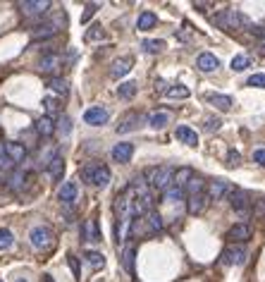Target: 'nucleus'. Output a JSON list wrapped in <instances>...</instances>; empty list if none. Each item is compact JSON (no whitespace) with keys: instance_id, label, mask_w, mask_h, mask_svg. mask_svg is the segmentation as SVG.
<instances>
[{"instance_id":"4be33fe9","label":"nucleus","mask_w":265,"mask_h":282,"mask_svg":"<svg viewBox=\"0 0 265 282\" xmlns=\"http://www.w3.org/2000/svg\"><path fill=\"white\" fill-rule=\"evenodd\" d=\"M194 180V170H191V167H182V170H177V173H174V177H172V184H174V187H187L189 182Z\"/></svg>"},{"instance_id":"a211bd4d","label":"nucleus","mask_w":265,"mask_h":282,"mask_svg":"<svg viewBox=\"0 0 265 282\" xmlns=\"http://www.w3.org/2000/svg\"><path fill=\"white\" fill-rule=\"evenodd\" d=\"M48 175H50V180H53V182L63 180V175H65V160L60 156H53L50 160H48Z\"/></svg>"},{"instance_id":"423d86ee","label":"nucleus","mask_w":265,"mask_h":282,"mask_svg":"<svg viewBox=\"0 0 265 282\" xmlns=\"http://www.w3.org/2000/svg\"><path fill=\"white\" fill-rule=\"evenodd\" d=\"M108 120H110V112L103 108V105H91V108L84 112V122L91 127H101V125H105Z\"/></svg>"},{"instance_id":"8fccbe9b","label":"nucleus","mask_w":265,"mask_h":282,"mask_svg":"<svg viewBox=\"0 0 265 282\" xmlns=\"http://www.w3.org/2000/svg\"><path fill=\"white\" fill-rule=\"evenodd\" d=\"M256 213H258V215H263V213H265V199H263V201H260V204H258Z\"/></svg>"},{"instance_id":"c03bdc74","label":"nucleus","mask_w":265,"mask_h":282,"mask_svg":"<svg viewBox=\"0 0 265 282\" xmlns=\"http://www.w3.org/2000/svg\"><path fill=\"white\" fill-rule=\"evenodd\" d=\"M96 10H98V3H89V5H86V10H84V15H81V24L89 22V19L96 15Z\"/></svg>"},{"instance_id":"f704fd0d","label":"nucleus","mask_w":265,"mask_h":282,"mask_svg":"<svg viewBox=\"0 0 265 282\" xmlns=\"http://www.w3.org/2000/svg\"><path fill=\"white\" fill-rule=\"evenodd\" d=\"M167 96H170V98H189L191 91H189L184 84H174L172 89H167Z\"/></svg>"},{"instance_id":"0eeeda50","label":"nucleus","mask_w":265,"mask_h":282,"mask_svg":"<svg viewBox=\"0 0 265 282\" xmlns=\"http://www.w3.org/2000/svg\"><path fill=\"white\" fill-rule=\"evenodd\" d=\"M246 259H249V253H246L244 246H227L222 251V263L225 266H242V263H246Z\"/></svg>"},{"instance_id":"aec40b11","label":"nucleus","mask_w":265,"mask_h":282,"mask_svg":"<svg viewBox=\"0 0 265 282\" xmlns=\"http://www.w3.org/2000/svg\"><path fill=\"white\" fill-rule=\"evenodd\" d=\"M227 237H229L232 242H239V244L249 242V239H251V228L246 225V222H239V225H234V228L229 230V235H227Z\"/></svg>"},{"instance_id":"c85d7f7f","label":"nucleus","mask_w":265,"mask_h":282,"mask_svg":"<svg viewBox=\"0 0 265 282\" xmlns=\"http://www.w3.org/2000/svg\"><path fill=\"white\" fill-rule=\"evenodd\" d=\"M136 81H125V84H120L117 87V96L122 98V101H129V98H134L136 96Z\"/></svg>"},{"instance_id":"20e7f679","label":"nucleus","mask_w":265,"mask_h":282,"mask_svg":"<svg viewBox=\"0 0 265 282\" xmlns=\"http://www.w3.org/2000/svg\"><path fill=\"white\" fill-rule=\"evenodd\" d=\"M172 177H174V170L167 167V165H160V167H156V170H151L149 182L156 191H167V189L172 187Z\"/></svg>"},{"instance_id":"7ed1b4c3","label":"nucleus","mask_w":265,"mask_h":282,"mask_svg":"<svg viewBox=\"0 0 265 282\" xmlns=\"http://www.w3.org/2000/svg\"><path fill=\"white\" fill-rule=\"evenodd\" d=\"M29 242H32L34 249L46 251L55 244V235H53V230L46 228V225H36V228L29 232Z\"/></svg>"},{"instance_id":"b1692460","label":"nucleus","mask_w":265,"mask_h":282,"mask_svg":"<svg viewBox=\"0 0 265 282\" xmlns=\"http://www.w3.org/2000/svg\"><path fill=\"white\" fill-rule=\"evenodd\" d=\"M84 259H86V263H89L91 270H101V268H105V256L98 253V251H86Z\"/></svg>"},{"instance_id":"a19ab883","label":"nucleus","mask_w":265,"mask_h":282,"mask_svg":"<svg viewBox=\"0 0 265 282\" xmlns=\"http://www.w3.org/2000/svg\"><path fill=\"white\" fill-rule=\"evenodd\" d=\"M203 129H205V132H218L220 127H222V120L220 118H205V122H203Z\"/></svg>"},{"instance_id":"39448f33","label":"nucleus","mask_w":265,"mask_h":282,"mask_svg":"<svg viewBox=\"0 0 265 282\" xmlns=\"http://www.w3.org/2000/svg\"><path fill=\"white\" fill-rule=\"evenodd\" d=\"M136 222H141L143 228L136 230V232H132V235H146V237H151V235H158V232L163 230V218H160V213H156V211L141 215V220H136Z\"/></svg>"},{"instance_id":"864d4df0","label":"nucleus","mask_w":265,"mask_h":282,"mask_svg":"<svg viewBox=\"0 0 265 282\" xmlns=\"http://www.w3.org/2000/svg\"><path fill=\"white\" fill-rule=\"evenodd\" d=\"M260 46H263V50H265V36H263V41H260Z\"/></svg>"},{"instance_id":"393cba45","label":"nucleus","mask_w":265,"mask_h":282,"mask_svg":"<svg viewBox=\"0 0 265 282\" xmlns=\"http://www.w3.org/2000/svg\"><path fill=\"white\" fill-rule=\"evenodd\" d=\"M36 132H39L41 136H53V134H55V122H53V118H48V115L39 118V122H36Z\"/></svg>"},{"instance_id":"f8f14e48","label":"nucleus","mask_w":265,"mask_h":282,"mask_svg":"<svg viewBox=\"0 0 265 282\" xmlns=\"http://www.w3.org/2000/svg\"><path fill=\"white\" fill-rule=\"evenodd\" d=\"M77 196H79V184L74 180L65 182L63 187H60V191H57V199H60V204L63 206H72L74 201H77Z\"/></svg>"},{"instance_id":"9d476101","label":"nucleus","mask_w":265,"mask_h":282,"mask_svg":"<svg viewBox=\"0 0 265 282\" xmlns=\"http://www.w3.org/2000/svg\"><path fill=\"white\" fill-rule=\"evenodd\" d=\"M3 151H5V156H8L10 163H22L24 158H26V146L19 144V141H8V144H3Z\"/></svg>"},{"instance_id":"4c0bfd02","label":"nucleus","mask_w":265,"mask_h":282,"mask_svg":"<svg viewBox=\"0 0 265 282\" xmlns=\"http://www.w3.org/2000/svg\"><path fill=\"white\" fill-rule=\"evenodd\" d=\"M55 129H60V134H63V136H70V132H72V120L67 118V115H63V118H60V122L55 125Z\"/></svg>"},{"instance_id":"5fc2aeb1","label":"nucleus","mask_w":265,"mask_h":282,"mask_svg":"<svg viewBox=\"0 0 265 282\" xmlns=\"http://www.w3.org/2000/svg\"><path fill=\"white\" fill-rule=\"evenodd\" d=\"M0 282H3V280H0Z\"/></svg>"},{"instance_id":"49530a36","label":"nucleus","mask_w":265,"mask_h":282,"mask_svg":"<svg viewBox=\"0 0 265 282\" xmlns=\"http://www.w3.org/2000/svg\"><path fill=\"white\" fill-rule=\"evenodd\" d=\"M239 160H242V156H239L234 149L227 151V165H229V167H237V165H239Z\"/></svg>"},{"instance_id":"1a4fd4ad","label":"nucleus","mask_w":265,"mask_h":282,"mask_svg":"<svg viewBox=\"0 0 265 282\" xmlns=\"http://www.w3.org/2000/svg\"><path fill=\"white\" fill-rule=\"evenodd\" d=\"M110 156H112V160H115V163H129V160H132V156H134V144H129V141H120V144H115V146H112Z\"/></svg>"},{"instance_id":"2f4dec72","label":"nucleus","mask_w":265,"mask_h":282,"mask_svg":"<svg viewBox=\"0 0 265 282\" xmlns=\"http://www.w3.org/2000/svg\"><path fill=\"white\" fill-rule=\"evenodd\" d=\"M12 244H15V235L8 228H0V251L12 249Z\"/></svg>"},{"instance_id":"c756f323","label":"nucleus","mask_w":265,"mask_h":282,"mask_svg":"<svg viewBox=\"0 0 265 282\" xmlns=\"http://www.w3.org/2000/svg\"><path fill=\"white\" fill-rule=\"evenodd\" d=\"M48 87L53 89L55 94H60V96H70V84H67V79L53 77L50 81H48Z\"/></svg>"},{"instance_id":"4468645a","label":"nucleus","mask_w":265,"mask_h":282,"mask_svg":"<svg viewBox=\"0 0 265 282\" xmlns=\"http://www.w3.org/2000/svg\"><path fill=\"white\" fill-rule=\"evenodd\" d=\"M205 206H208V194L203 191V194H191L187 201V211L191 215H201L205 211Z\"/></svg>"},{"instance_id":"a878e982","label":"nucleus","mask_w":265,"mask_h":282,"mask_svg":"<svg viewBox=\"0 0 265 282\" xmlns=\"http://www.w3.org/2000/svg\"><path fill=\"white\" fill-rule=\"evenodd\" d=\"M134 256H136V249H134V244H127L125 251H122V268H125L129 275L134 273Z\"/></svg>"},{"instance_id":"9b49d317","label":"nucleus","mask_w":265,"mask_h":282,"mask_svg":"<svg viewBox=\"0 0 265 282\" xmlns=\"http://www.w3.org/2000/svg\"><path fill=\"white\" fill-rule=\"evenodd\" d=\"M229 206H232L237 213L246 215V213H249V208H251L249 194H246V191H242V189H234L232 194H229Z\"/></svg>"},{"instance_id":"412c9836","label":"nucleus","mask_w":265,"mask_h":282,"mask_svg":"<svg viewBox=\"0 0 265 282\" xmlns=\"http://www.w3.org/2000/svg\"><path fill=\"white\" fill-rule=\"evenodd\" d=\"M158 24V15L156 12H151V10H143L139 15V22H136V26H139V32H149V29H153Z\"/></svg>"},{"instance_id":"473e14b6","label":"nucleus","mask_w":265,"mask_h":282,"mask_svg":"<svg viewBox=\"0 0 265 282\" xmlns=\"http://www.w3.org/2000/svg\"><path fill=\"white\" fill-rule=\"evenodd\" d=\"M182 199H184V189L182 187H174V184H172V187L165 191V201H167V204H177Z\"/></svg>"},{"instance_id":"6ab92c4d","label":"nucleus","mask_w":265,"mask_h":282,"mask_svg":"<svg viewBox=\"0 0 265 282\" xmlns=\"http://www.w3.org/2000/svg\"><path fill=\"white\" fill-rule=\"evenodd\" d=\"M174 136L182 141V144H187V146H198V134L191 129V127H177V132H174Z\"/></svg>"},{"instance_id":"2eb2a0df","label":"nucleus","mask_w":265,"mask_h":282,"mask_svg":"<svg viewBox=\"0 0 265 282\" xmlns=\"http://www.w3.org/2000/svg\"><path fill=\"white\" fill-rule=\"evenodd\" d=\"M141 122H143V115L141 112H132V115H127L120 125H117V134H127V132H134V129H139Z\"/></svg>"},{"instance_id":"79ce46f5","label":"nucleus","mask_w":265,"mask_h":282,"mask_svg":"<svg viewBox=\"0 0 265 282\" xmlns=\"http://www.w3.org/2000/svg\"><path fill=\"white\" fill-rule=\"evenodd\" d=\"M105 36V32H103L101 24H96V26H91V32H86V41H98Z\"/></svg>"},{"instance_id":"de8ad7c7","label":"nucleus","mask_w":265,"mask_h":282,"mask_svg":"<svg viewBox=\"0 0 265 282\" xmlns=\"http://www.w3.org/2000/svg\"><path fill=\"white\" fill-rule=\"evenodd\" d=\"M253 160H256L258 165H263V167H265V149L253 151Z\"/></svg>"},{"instance_id":"3c124183","label":"nucleus","mask_w":265,"mask_h":282,"mask_svg":"<svg viewBox=\"0 0 265 282\" xmlns=\"http://www.w3.org/2000/svg\"><path fill=\"white\" fill-rule=\"evenodd\" d=\"M43 282H53V277H50V275H43Z\"/></svg>"},{"instance_id":"cd10ccee","label":"nucleus","mask_w":265,"mask_h":282,"mask_svg":"<svg viewBox=\"0 0 265 282\" xmlns=\"http://www.w3.org/2000/svg\"><path fill=\"white\" fill-rule=\"evenodd\" d=\"M208 103H213L218 110L227 112V110L232 108V98L229 96H222V94H208Z\"/></svg>"},{"instance_id":"ea45409f","label":"nucleus","mask_w":265,"mask_h":282,"mask_svg":"<svg viewBox=\"0 0 265 282\" xmlns=\"http://www.w3.org/2000/svg\"><path fill=\"white\" fill-rule=\"evenodd\" d=\"M187 187H189V196H191V194H203V189H205V182H203V180H196V177H194V180L189 182Z\"/></svg>"},{"instance_id":"a18cd8bd","label":"nucleus","mask_w":265,"mask_h":282,"mask_svg":"<svg viewBox=\"0 0 265 282\" xmlns=\"http://www.w3.org/2000/svg\"><path fill=\"white\" fill-rule=\"evenodd\" d=\"M24 180H26V177H24V173H15L12 177H10V187H12V189H22L24 187Z\"/></svg>"},{"instance_id":"7c9ffc66","label":"nucleus","mask_w":265,"mask_h":282,"mask_svg":"<svg viewBox=\"0 0 265 282\" xmlns=\"http://www.w3.org/2000/svg\"><path fill=\"white\" fill-rule=\"evenodd\" d=\"M225 191H227V180H215L211 184V194H208V199H222L225 196Z\"/></svg>"},{"instance_id":"f257e3e1","label":"nucleus","mask_w":265,"mask_h":282,"mask_svg":"<svg viewBox=\"0 0 265 282\" xmlns=\"http://www.w3.org/2000/svg\"><path fill=\"white\" fill-rule=\"evenodd\" d=\"M81 180L89 182V184H94V187L103 189L108 187L110 180H112V175H110V167H105V165L101 163H89L81 167Z\"/></svg>"},{"instance_id":"bb28decb","label":"nucleus","mask_w":265,"mask_h":282,"mask_svg":"<svg viewBox=\"0 0 265 282\" xmlns=\"http://www.w3.org/2000/svg\"><path fill=\"white\" fill-rule=\"evenodd\" d=\"M167 122H170V112H165V110H158V112H151L149 115V125L153 129H163Z\"/></svg>"},{"instance_id":"6e6552de","label":"nucleus","mask_w":265,"mask_h":282,"mask_svg":"<svg viewBox=\"0 0 265 282\" xmlns=\"http://www.w3.org/2000/svg\"><path fill=\"white\" fill-rule=\"evenodd\" d=\"M19 10L29 17H39L50 10V3L48 0H24V3H19Z\"/></svg>"},{"instance_id":"37998d69","label":"nucleus","mask_w":265,"mask_h":282,"mask_svg":"<svg viewBox=\"0 0 265 282\" xmlns=\"http://www.w3.org/2000/svg\"><path fill=\"white\" fill-rule=\"evenodd\" d=\"M246 84H249V87H256V89H265V74H251Z\"/></svg>"},{"instance_id":"e433bc0d","label":"nucleus","mask_w":265,"mask_h":282,"mask_svg":"<svg viewBox=\"0 0 265 282\" xmlns=\"http://www.w3.org/2000/svg\"><path fill=\"white\" fill-rule=\"evenodd\" d=\"M229 65H232L234 72H244L246 67H249V58H246V55H234Z\"/></svg>"},{"instance_id":"dca6fc26","label":"nucleus","mask_w":265,"mask_h":282,"mask_svg":"<svg viewBox=\"0 0 265 282\" xmlns=\"http://www.w3.org/2000/svg\"><path fill=\"white\" fill-rule=\"evenodd\" d=\"M41 72H48V74H53V72H57L60 67H63V58L57 53H48L41 58V63H39Z\"/></svg>"},{"instance_id":"5701e85b","label":"nucleus","mask_w":265,"mask_h":282,"mask_svg":"<svg viewBox=\"0 0 265 282\" xmlns=\"http://www.w3.org/2000/svg\"><path fill=\"white\" fill-rule=\"evenodd\" d=\"M84 239L86 242H101V232H98V225H96L94 218H89L84 222Z\"/></svg>"},{"instance_id":"f03ea898","label":"nucleus","mask_w":265,"mask_h":282,"mask_svg":"<svg viewBox=\"0 0 265 282\" xmlns=\"http://www.w3.org/2000/svg\"><path fill=\"white\" fill-rule=\"evenodd\" d=\"M213 22L218 24L220 29H225V32H239L244 26H249V17L237 12V10H222V12L215 15Z\"/></svg>"},{"instance_id":"ddd939ff","label":"nucleus","mask_w":265,"mask_h":282,"mask_svg":"<svg viewBox=\"0 0 265 282\" xmlns=\"http://www.w3.org/2000/svg\"><path fill=\"white\" fill-rule=\"evenodd\" d=\"M132 65H134V58H129V55L117 58L115 63L110 65V77L120 79V77H125V74H129V72H132Z\"/></svg>"},{"instance_id":"58836bf2","label":"nucleus","mask_w":265,"mask_h":282,"mask_svg":"<svg viewBox=\"0 0 265 282\" xmlns=\"http://www.w3.org/2000/svg\"><path fill=\"white\" fill-rule=\"evenodd\" d=\"M67 266L72 268V275H74L77 280H81V268H79V259L74 256V253H70V256H67Z\"/></svg>"},{"instance_id":"72a5a7b5","label":"nucleus","mask_w":265,"mask_h":282,"mask_svg":"<svg viewBox=\"0 0 265 282\" xmlns=\"http://www.w3.org/2000/svg\"><path fill=\"white\" fill-rule=\"evenodd\" d=\"M141 48L146 50V53H151V55H156V53H163V48H165V41H151V39H146L143 43H141Z\"/></svg>"},{"instance_id":"f3484780","label":"nucleus","mask_w":265,"mask_h":282,"mask_svg":"<svg viewBox=\"0 0 265 282\" xmlns=\"http://www.w3.org/2000/svg\"><path fill=\"white\" fill-rule=\"evenodd\" d=\"M196 67H198L201 72H215L220 67V60L213 53H201L198 55V60H196Z\"/></svg>"},{"instance_id":"603ef678","label":"nucleus","mask_w":265,"mask_h":282,"mask_svg":"<svg viewBox=\"0 0 265 282\" xmlns=\"http://www.w3.org/2000/svg\"><path fill=\"white\" fill-rule=\"evenodd\" d=\"M15 282H29V280H26V277H17Z\"/></svg>"},{"instance_id":"09e8293b","label":"nucleus","mask_w":265,"mask_h":282,"mask_svg":"<svg viewBox=\"0 0 265 282\" xmlns=\"http://www.w3.org/2000/svg\"><path fill=\"white\" fill-rule=\"evenodd\" d=\"M10 160H8V156H5V151H3V144H0V167H10Z\"/></svg>"},{"instance_id":"c9c22d12","label":"nucleus","mask_w":265,"mask_h":282,"mask_svg":"<svg viewBox=\"0 0 265 282\" xmlns=\"http://www.w3.org/2000/svg\"><path fill=\"white\" fill-rule=\"evenodd\" d=\"M43 108H46L48 118H50V115H55V112H60V101H57V98L46 96V98H43Z\"/></svg>"}]
</instances>
